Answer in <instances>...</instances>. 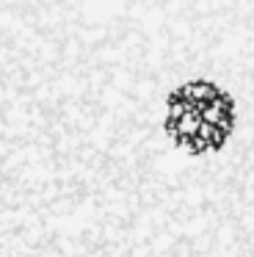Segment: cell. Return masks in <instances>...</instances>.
I'll use <instances>...</instances> for the list:
<instances>
[{
  "instance_id": "obj_1",
  "label": "cell",
  "mask_w": 254,
  "mask_h": 257,
  "mask_svg": "<svg viewBox=\"0 0 254 257\" xmlns=\"http://www.w3.org/2000/svg\"><path fill=\"white\" fill-rule=\"evenodd\" d=\"M237 119V97L213 78L193 75L163 91L158 130L171 152L191 161H207L232 147Z\"/></svg>"
}]
</instances>
